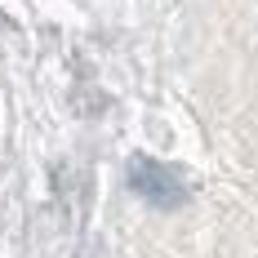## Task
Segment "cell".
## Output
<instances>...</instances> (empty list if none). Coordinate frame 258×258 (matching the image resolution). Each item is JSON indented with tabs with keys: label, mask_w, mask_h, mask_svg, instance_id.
Instances as JSON below:
<instances>
[{
	"label": "cell",
	"mask_w": 258,
	"mask_h": 258,
	"mask_svg": "<svg viewBox=\"0 0 258 258\" xmlns=\"http://www.w3.org/2000/svg\"><path fill=\"white\" fill-rule=\"evenodd\" d=\"M129 187L143 196V201H152V205L169 209V205H182V196H187V187H182L160 160H147V156H138L134 165H129Z\"/></svg>",
	"instance_id": "6da1fadb"
}]
</instances>
